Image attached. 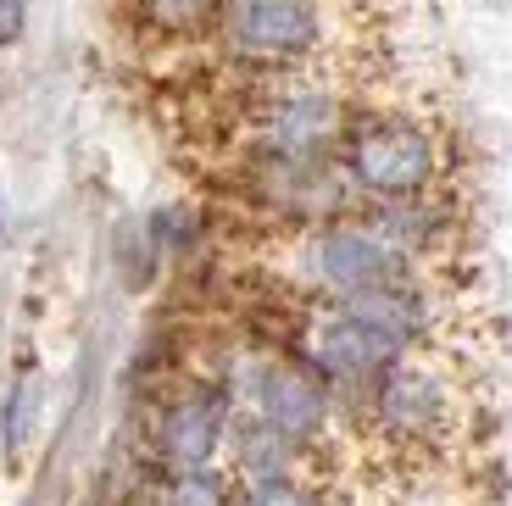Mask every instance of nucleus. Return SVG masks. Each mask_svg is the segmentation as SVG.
Segmentation results:
<instances>
[{
	"instance_id": "f8f14e48",
	"label": "nucleus",
	"mask_w": 512,
	"mask_h": 506,
	"mask_svg": "<svg viewBox=\"0 0 512 506\" xmlns=\"http://www.w3.org/2000/svg\"><path fill=\"white\" fill-rule=\"evenodd\" d=\"M23 406H34V384H17L12 401H6V451H17V445H23V434H28Z\"/></svg>"
},
{
	"instance_id": "f03ea898",
	"label": "nucleus",
	"mask_w": 512,
	"mask_h": 506,
	"mask_svg": "<svg viewBox=\"0 0 512 506\" xmlns=\"http://www.w3.org/2000/svg\"><path fill=\"white\" fill-rule=\"evenodd\" d=\"M340 167H346L351 190L362 195V206L423 201V195H440L446 145H440L435 123L384 106V112L351 117V134L340 145Z\"/></svg>"
},
{
	"instance_id": "6e6552de",
	"label": "nucleus",
	"mask_w": 512,
	"mask_h": 506,
	"mask_svg": "<svg viewBox=\"0 0 512 506\" xmlns=\"http://www.w3.org/2000/svg\"><path fill=\"white\" fill-rule=\"evenodd\" d=\"M167 506H240V484L223 468H201V473H173L162 484Z\"/></svg>"
},
{
	"instance_id": "0eeeda50",
	"label": "nucleus",
	"mask_w": 512,
	"mask_h": 506,
	"mask_svg": "<svg viewBox=\"0 0 512 506\" xmlns=\"http://www.w3.org/2000/svg\"><path fill=\"white\" fill-rule=\"evenodd\" d=\"M234 412L240 406L223 379H190L184 390L167 395L162 418H156V462L167 468V479L218 468V456L229 451Z\"/></svg>"
},
{
	"instance_id": "7ed1b4c3",
	"label": "nucleus",
	"mask_w": 512,
	"mask_h": 506,
	"mask_svg": "<svg viewBox=\"0 0 512 506\" xmlns=\"http://www.w3.org/2000/svg\"><path fill=\"white\" fill-rule=\"evenodd\" d=\"M290 279L307 290V301L340 306L373 290H396V284L429 279V267H418L407 251L384 240L368 217H340L323 228H301L290 251Z\"/></svg>"
},
{
	"instance_id": "20e7f679",
	"label": "nucleus",
	"mask_w": 512,
	"mask_h": 506,
	"mask_svg": "<svg viewBox=\"0 0 512 506\" xmlns=\"http://www.w3.org/2000/svg\"><path fill=\"white\" fill-rule=\"evenodd\" d=\"M284 356H295L307 373H318L340 406L368 395L390 367L407 362V351H401L390 334H379L373 323H362L357 312H346V306H323V301H312L307 312L295 317Z\"/></svg>"
},
{
	"instance_id": "ddd939ff",
	"label": "nucleus",
	"mask_w": 512,
	"mask_h": 506,
	"mask_svg": "<svg viewBox=\"0 0 512 506\" xmlns=\"http://www.w3.org/2000/svg\"><path fill=\"white\" fill-rule=\"evenodd\" d=\"M23 28H28V0H0V51L17 45Z\"/></svg>"
},
{
	"instance_id": "39448f33",
	"label": "nucleus",
	"mask_w": 512,
	"mask_h": 506,
	"mask_svg": "<svg viewBox=\"0 0 512 506\" xmlns=\"http://www.w3.org/2000/svg\"><path fill=\"white\" fill-rule=\"evenodd\" d=\"M346 134V95L307 73H284V84H273L251 112V156L262 162H334Z\"/></svg>"
},
{
	"instance_id": "9d476101",
	"label": "nucleus",
	"mask_w": 512,
	"mask_h": 506,
	"mask_svg": "<svg viewBox=\"0 0 512 506\" xmlns=\"http://www.w3.org/2000/svg\"><path fill=\"white\" fill-rule=\"evenodd\" d=\"M145 23L167 39H190L201 28H218V6L223 0H140Z\"/></svg>"
},
{
	"instance_id": "f257e3e1",
	"label": "nucleus",
	"mask_w": 512,
	"mask_h": 506,
	"mask_svg": "<svg viewBox=\"0 0 512 506\" xmlns=\"http://www.w3.org/2000/svg\"><path fill=\"white\" fill-rule=\"evenodd\" d=\"M340 423L396 462H451L474 434V390L457 356H407L340 406Z\"/></svg>"
},
{
	"instance_id": "1a4fd4ad",
	"label": "nucleus",
	"mask_w": 512,
	"mask_h": 506,
	"mask_svg": "<svg viewBox=\"0 0 512 506\" xmlns=\"http://www.w3.org/2000/svg\"><path fill=\"white\" fill-rule=\"evenodd\" d=\"M240 506H334V495L318 473H290L268 484H240Z\"/></svg>"
},
{
	"instance_id": "9b49d317",
	"label": "nucleus",
	"mask_w": 512,
	"mask_h": 506,
	"mask_svg": "<svg viewBox=\"0 0 512 506\" xmlns=\"http://www.w3.org/2000/svg\"><path fill=\"white\" fill-rule=\"evenodd\" d=\"M195 240H201V223H195L184 206H167V212L151 217V251H156V262H162V256H184Z\"/></svg>"
},
{
	"instance_id": "423d86ee",
	"label": "nucleus",
	"mask_w": 512,
	"mask_h": 506,
	"mask_svg": "<svg viewBox=\"0 0 512 506\" xmlns=\"http://www.w3.org/2000/svg\"><path fill=\"white\" fill-rule=\"evenodd\" d=\"M218 39L256 73H307L329 39V17L323 0H223Z\"/></svg>"
}]
</instances>
